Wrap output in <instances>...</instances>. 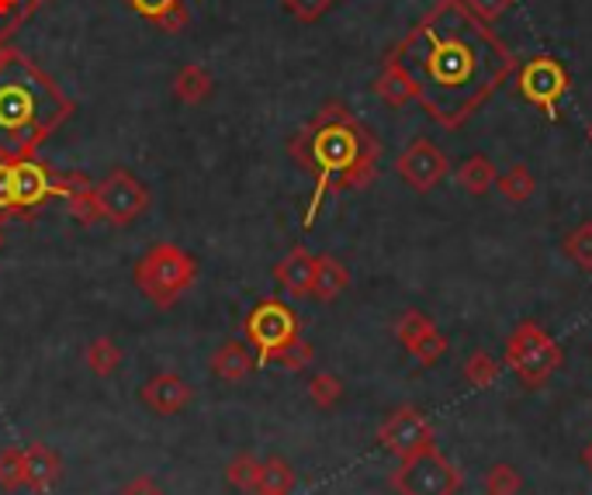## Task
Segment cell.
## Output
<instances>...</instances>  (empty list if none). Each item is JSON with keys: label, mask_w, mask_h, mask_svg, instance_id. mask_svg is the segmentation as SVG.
Wrapping results in <instances>:
<instances>
[{"label": "cell", "mask_w": 592, "mask_h": 495, "mask_svg": "<svg viewBox=\"0 0 592 495\" xmlns=\"http://www.w3.org/2000/svg\"><path fill=\"white\" fill-rule=\"evenodd\" d=\"M392 56L409 69L416 101L443 129L471 122L513 74L503 38L461 0H440Z\"/></svg>", "instance_id": "6da1fadb"}, {"label": "cell", "mask_w": 592, "mask_h": 495, "mask_svg": "<svg viewBox=\"0 0 592 495\" xmlns=\"http://www.w3.org/2000/svg\"><path fill=\"white\" fill-rule=\"evenodd\" d=\"M292 153L302 160V167L316 174L313 205L305 211V229L313 226L316 211L329 191H358L377 177V139L353 118L343 105H326L316 122L305 129Z\"/></svg>", "instance_id": "7a4b0ae2"}, {"label": "cell", "mask_w": 592, "mask_h": 495, "mask_svg": "<svg viewBox=\"0 0 592 495\" xmlns=\"http://www.w3.org/2000/svg\"><path fill=\"white\" fill-rule=\"evenodd\" d=\"M45 98H53V87L32 66L18 59L0 66V150L32 153L42 143V135L59 122Z\"/></svg>", "instance_id": "3957f363"}, {"label": "cell", "mask_w": 592, "mask_h": 495, "mask_svg": "<svg viewBox=\"0 0 592 495\" xmlns=\"http://www.w3.org/2000/svg\"><path fill=\"white\" fill-rule=\"evenodd\" d=\"M198 264L191 253H184L174 243H156L139 256L135 264V288L146 295L160 309H171V305L195 285Z\"/></svg>", "instance_id": "277c9868"}, {"label": "cell", "mask_w": 592, "mask_h": 495, "mask_svg": "<svg viewBox=\"0 0 592 495\" xmlns=\"http://www.w3.org/2000/svg\"><path fill=\"white\" fill-rule=\"evenodd\" d=\"M503 361L527 388H540V385H548V378L561 367V346L555 343V337L544 326L524 319L513 329V337L506 340Z\"/></svg>", "instance_id": "5b68a950"}, {"label": "cell", "mask_w": 592, "mask_h": 495, "mask_svg": "<svg viewBox=\"0 0 592 495\" xmlns=\"http://www.w3.org/2000/svg\"><path fill=\"white\" fill-rule=\"evenodd\" d=\"M392 488L398 495H458L461 471L451 458L430 447L409 461H398L392 471Z\"/></svg>", "instance_id": "8992f818"}, {"label": "cell", "mask_w": 592, "mask_h": 495, "mask_svg": "<svg viewBox=\"0 0 592 495\" xmlns=\"http://www.w3.org/2000/svg\"><path fill=\"white\" fill-rule=\"evenodd\" d=\"M94 208H98V219L111 226H132L150 208V187L129 170H114L101 184H94Z\"/></svg>", "instance_id": "52a82bcc"}, {"label": "cell", "mask_w": 592, "mask_h": 495, "mask_svg": "<svg viewBox=\"0 0 592 495\" xmlns=\"http://www.w3.org/2000/svg\"><path fill=\"white\" fill-rule=\"evenodd\" d=\"M246 340L256 346V364H271L274 353L298 337V316L277 298H264L243 322Z\"/></svg>", "instance_id": "ba28073f"}, {"label": "cell", "mask_w": 592, "mask_h": 495, "mask_svg": "<svg viewBox=\"0 0 592 495\" xmlns=\"http://www.w3.org/2000/svg\"><path fill=\"white\" fill-rule=\"evenodd\" d=\"M434 427L430 419H426L416 406H402L395 409L382 427H377V443L385 447V451L398 461H409L423 451H430L434 443Z\"/></svg>", "instance_id": "9c48e42d"}, {"label": "cell", "mask_w": 592, "mask_h": 495, "mask_svg": "<svg viewBox=\"0 0 592 495\" xmlns=\"http://www.w3.org/2000/svg\"><path fill=\"white\" fill-rule=\"evenodd\" d=\"M516 87L519 94L537 105L540 111H548V118H558V101L568 90V69L555 59V56H534L519 66L516 74Z\"/></svg>", "instance_id": "30bf717a"}, {"label": "cell", "mask_w": 592, "mask_h": 495, "mask_svg": "<svg viewBox=\"0 0 592 495\" xmlns=\"http://www.w3.org/2000/svg\"><path fill=\"white\" fill-rule=\"evenodd\" d=\"M395 170H398L402 180L413 187V191L426 195V191H434V187L447 177L451 163H447L443 150L434 146L430 139H416V143L398 156Z\"/></svg>", "instance_id": "8fae6325"}, {"label": "cell", "mask_w": 592, "mask_h": 495, "mask_svg": "<svg viewBox=\"0 0 592 495\" xmlns=\"http://www.w3.org/2000/svg\"><path fill=\"white\" fill-rule=\"evenodd\" d=\"M56 195V180L53 174L42 167V163L21 156L11 163V201L14 211H25V208H39L45 198Z\"/></svg>", "instance_id": "7c38bea8"}, {"label": "cell", "mask_w": 592, "mask_h": 495, "mask_svg": "<svg viewBox=\"0 0 592 495\" xmlns=\"http://www.w3.org/2000/svg\"><path fill=\"white\" fill-rule=\"evenodd\" d=\"M139 398H142V406L153 409L156 416H177L180 409L191 406L195 388L187 385V382L180 378V374H174V371H160V374H153V378H150L146 385H142Z\"/></svg>", "instance_id": "4fadbf2b"}, {"label": "cell", "mask_w": 592, "mask_h": 495, "mask_svg": "<svg viewBox=\"0 0 592 495\" xmlns=\"http://www.w3.org/2000/svg\"><path fill=\"white\" fill-rule=\"evenodd\" d=\"M21 461H25V488L35 495H45L59 485L63 479V458L50 451L45 443H29L21 447Z\"/></svg>", "instance_id": "5bb4252c"}, {"label": "cell", "mask_w": 592, "mask_h": 495, "mask_svg": "<svg viewBox=\"0 0 592 495\" xmlns=\"http://www.w3.org/2000/svg\"><path fill=\"white\" fill-rule=\"evenodd\" d=\"M313 274H316V256L305 250V246H295V250L274 267L277 285L288 292L292 298L313 295Z\"/></svg>", "instance_id": "9a60e30c"}, {"label": "cell", "mask_w": 592, "mask_h": 495, "mask_svg": "<svg viewBox=\"0 0 592 495\" xmlns=\"http://www.w3.org/2000/svg\"><path fill=\"white\" fill-rule=\"evenodd\" d=\"M374 90H377V98H382L385 105H392V108H402V105L416 101V84L409 77V69L402 66L395 56L385 59V69L377 74Z\"/></svg>", "instance_id": "2e32d148"}, {"label": "cell", "mask_w": 592, "mask_h": 495, "mask_svg": "<svg viewBox=\"0 0 592 495\" xmlns=\"http://www.w3.org/2000/svg\"><path fill=\"white\" fill-rule=\"evenodd\" d=\"M253 367H256V358L240 340H229V343H222L216 353H211V374L222 378V382H232V385L243 382Z\"/></svg>", "instance_id": "e0dca14e"}, {"label": "cell", "mask_w": 592, "mask_h": 495, "mask_svg": "<svg viewBox=\"0 0 592 495\" xmlns=\"http://www.w3.org/2000/svg\"><path fill=\"white\" fill-rule=\"evenodd\" d=\"M350 288V271L337 261V256H316V274H313V298L333 301Z\"/></svg>", "instance_id": "ac0fdd59"}, {"label": "cell", "mask_w": 592, "mask_h": 495, "mask_svg": "<svg viewBox=\"0 0 592 495\" xmlns=\"http://www.w3.org/2000/svg\"><path fill=\"white\" fill-rule=\"evenodd\" d=\"M211 74L205 66H198V63H187L180 74L174 77V94H177V101H184V105H201L208 94H211Z\"/></svg>", "instance_id": "d6986e66"}, {"label": "cell", "mask_w": 592, "mask_h": 495, "mask_svg": "<svg viewBox=\"0 0 592 495\" xmlns=\"http://www.w3.org/2000/svg\"><path fill=\"white\" fill-rule=\"evenodd\" d=\"M295 488V471L284 458H267L260 464V482L250 495H292Z\"/></svg>", "instance_id": "ffe728a7"}, {"label": "cell", "mask_w": 592, "mask_h": 495, "mask_svg": "<svg viewBox=\"0 0 592 495\" xmlns=\"http://www.w3.org/2000/svg\"><path fill=\"white\" fill-rule=\"evenodd\" d=\"M495 177H500V170H495V163L489 156H468L458 167V184L475 198L485 195L489 187H495Z\"/></svg>", "instance_id": "44dd1931"}, {"label": "cell", "mask_w": 592, "mask_h": 495, "mask_svg": "<svg viewBox=\"0 0 592 495\" xmlns=\"http://www.w3.org/2000/svg\"><path fill=\"white\" fill-rule=\"evenodd\" d=\"M84 361L98 378H111V374L122 367V346H118L111 337H94L84 350Z\"/></svg>", "instance_id": "7402d4cb"}, {"label": "cell", "mask_w": 592, "mask_h": 495, "mask_svg": "<svg viewBox=\"0 0 592 495\" xmlns=\"http://www.w3.org/2000/svg\"><path fill=\"white\" fill-rule=\"evenodd\" d=\"M495 187H500V195H503L506 201L524 205V201L534 198L537 180H534V174L527 170V163H513V167H506L500 177H495Z\"/></svg>", "instance_id": "603a6c76"}, {"label": "cell", "mask_w": 592, "mask_h": 495, "mask_svg": "<svg viewBox=\"0 0 592 495\" xmlns=\"http://www.w3.org/2000/svg\"><path fill=\"white\" fill-rule=\"evenodd\" d=\"M500 361L492 358V353H485V350H475L471 358L464 361V382L471 385V388H492L495 382H500Z\"/></svg>", "instance_id": "cb8c5ba5"}, {"label": "cell", "mask_w": 592, "mask_h": 495, "mask_svg": "<svg viewBox=\"0 0 592 495\" xmlns=\"http://www.w3.org/2000/svg\"><path fill=\"white\" fill-rule=\"evenodd\" d=\"M406 350L413 353V358H416L423 367H434V364L443 358V353H447V337L440 333L437 326H430V329H423V333H419Z\"/></svg>", "instance_id": "d4e9b609"}, {"label": "cell", "mask_w": 592, "mask_h": 495, "mask_svg": "<svg viewBox=\"0 0 592 495\" xmlns=\"http://www.w3.org/2000/svg\"><path fill=\"white\" fill-rule=\"evenodd\" d=\"M260 464H264V461H256L253 454H235V458L226 464V479H229V485L250 495V492L256 488V482H260Z\"/></svg>", "instance_id": "484cf974"}, {"label": "cell", "mask_w": 592, "mask_h": 495, "mask_svg": "<svg viewBox=\"0 0 592 495\" xmlns=\"http://www.w3.org/2000/svg\"><path fill=\"white\" fill-rule=\"evenodd\" d=\"M313 358H316V350H313V343H305L302 337H295L292 343H284L274 358H271V364H281L284 371H305L313 364Z\"/></svg>", "instance_id": "4316f807"}, {"label": "cell", "mask_w": 592, "mask_h": 495, "mask_svg": "<svg viewBox=\"0 0 592 495\" xmlns=\"http://www.w3.org/2000/svg\"><path fill=\"white\" fill-rule=\"evenodd\" d=\"M309 398L319 406V409H333L340 398H343V382L337 378V374H316V378L309 382Z\"/></svg>", "instance_id": "83f0119b"}, {"label": "cell", "mask_w": 592, "mask_h": 495, "mask_svg": "<svg viewBox=\"0 0 592 495\" xmlns=\"http://www.w3.org/2000/svg\"><path fill=\"white\" fill-rule=\"evenodd\" d=\"M0 488L4 492L25 488V461H21V447L0 451Z\"/></svg>", "instance_id": "f1b7e54d"}, {"label": "cell", "mask_w": 592, "mask_h": 495, "mask_svg": "<svg viewBox=\"0 0 592 495\" xmlns=\"http://www.w3.org/2000/svg\"><path fill=\"white\" fill-rule=\"evenodd\" d=\"M564 253L572 256L582 271H592V222H582L575 232L564 235Z\"/></svg>", "instance_id": "f546056e"}, {"label": "cell", "mask_w": 592, "mask_h": 495, "mask_svg": "<svg viewBox=\"0 0 592 495\" xmlns=\"http://www.w3.org/2000/svg\"><path fill=\"white\" fill-rule=\"evenodd\" d=\"M519 488H524V479H519V471L513 464L489 468V475H485V492L489 495H516Z\"/></svg>", "instance_id": "4dcf8cb0"}, {"label": "cell", "mask_w": 592, "mask_h": 495, "mask_svg": "<svg viewBox=\"0 0 592 495\" xmlns=\"http://www.w3.org/2000/svg\"><path fill=\"white\" fill-rule=\"evenodd\" d=\"M333 4H337V0H284L288 14L298 18L302 25H313V21H319Z\"/></svg>", "instance_id": "1f68e13d"}, {"label": "cell", "mask_w": 592, "mask_h": 495, "mask_svg": "<svg viewBox=\"0 0 592 495\" xmlns=\"http://www.w3.org/2000/svg\"><path fill=\"white\" fill-rule=\"evenodd\" d=\"M430 326H434V322L426 319L423 312L409 309V312H402V319L395 322V337H398V343H402V346H409V343L423 333V329H430Z\"/></svg>", "instance_id": "d6a6232c"}, {"label": "cell", "mask_w": 592, "mask_h": 495, "mask_svg": "<svg viewBox=\"0 0 592 495\" xmlns=\"http://www.w3.org/2000/svg\"><path fill=\"white\" fill-rule=\"evenodd\" d=\"M461 4L475 18H482V21H489V25H492L495 18H503L513 8V0H461Z\"/></svg>", "instance_id": "836d02e7"}, {"label": "cell", "mask_w": 592, "mask_h": 495, "mask_svg": "<svg viewBox=\"0 0 592 495\" xmlns=\"http://www.w3.org/2000/svg\"><path fill=\"white\" fill-rule=\"evenodd\" d=\"M129 8L142 18H150L156 25L160 18H167L174 8H180V0H129Z\"/></svg>", "instance_id": "e575fe53"}, {"label": "cell", "mask_w": 592, "mask_h": 495, "mask_svg": "<svg viewBox=\"0 0 592 495\" xmlns=\"http://www.w3.org/2000/svg\"><path fill=\"white\" fill-rule=\"evenodd\" d=\"M118 495H167V492H163V485L153 475H135L122 485Z\"/></svg>", "instance_id": "d590c367"}, {"label": "cell", "mask_w": 592, "mask_h": 495, "mask_svg": "<svg viewBox=\"0 0 592 495\" xmlns=\"http://www.w3.org/2000/svg\"><path fill=\"white\" fill-rule=\"evenodd\" d=\"M156 29H160V32H171V35L184 32V29H187V8H184V4L174 8L167 18H160V21H156Z\"/></svg>", "instance_id": "8d00e7d4"}, {"label": "cell", "mask_w": 592, "mask_h": 495, "mask_svg": "<svg viewBox=\"0 0 592 495\" xmlns=\"http://www.w3.org/2000/svg\"><path fill=\"white\" fill-rule=\"evenodd\" d=\"M0 211H14L11 201V163L0 160Z\"/></svg>", "instance_id": "74e56055"}, {"label": "cell", "mask_w": 592, "mask_h": 495, "mask_svg": "<svg viewBox=\"0 0 592 495\" xmlns=\"http://www.w3.org/2000/svg\"><path fill=\"white\" fill-rule=\"evenodd\" d=\"M18 8H21V0H0V21H4V18H11Z\"/></svg>", "instance_id": "f35d334b"}, {"label": "cell", "mask_w": 592, "mask_h": 495, "mask_svg": "<svg viewBox=\"0 0 592 495\" xmlns=\"http://www.w3.org/2000/svg\"><path fill=\"white\" fill-rule=\"evenodd\" d=\"M582 464L592 471V443H585V451H582Z\"/></svg>", "instance_id": "ab89813d"}, {"label": "cell", "mask_w": 592, "mask_h": 495, "mask_svg": "<svg viewBox=\"0 0 592 495\" xmlns=\"http://www.w3.org/2000/svg\"><path fill=\"white\" fill-rule=\"evenodd\" d=\"M0 246H4V229H0Z\"/></svg>", "instance_id": "60d3db41"}, {"label": "cell", "mask_w": 592, "mask_h": 495, "mask_svg": "<svg viewBox=\"0 0 592 495\" xmlns=\"http://www.w3.org/2000/svg\"><path fill=\"white\" fill-rule=\"evenodd\" d=\"M589 139H592V129H589Z\"/></svg>", "instance_id": "b9f144b4"}]
</instances>
